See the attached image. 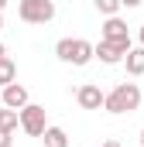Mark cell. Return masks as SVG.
Masks as SVG:
<instances>
[{"label":"cell","instance_id":"cell-4","mask_svg":"<svg viewBox=\"0 0 144 147\" xmlns=\"http://www.w3.org/2000/svg\"><path fill=\"white\" fill-rule=\"evenodd\" d=\"M100 38H103V41H113V45H120V48H127V51L134 48V45H130V31H127V21L117 17V14L107 17V21L100 24Z\"/></svg>","mask_w":144,"mask_h":147},{"label":"cell","instance_id":"cell-8","mask_svg":"<svg viewBox=\"0 0 144 147\" xmlns=\"http://www.w3.org/2000/svg\"><path fill=\"white\" fill-rule=\"evenodd\" d=\"M96 58H100L103 65H120V62L127 58V48H120V45H113V41H103V38H100V45H96Z\"/></svg>","mask_w":144,"mask_h":147},{"label":"cell","instance_id":"cell-13","mask_svg":"<svg viewBox=\"0 0 144 147\" xmlns=\"http://www.w3.org/2000/svg\"><path fill=\"white\" fill-rule=\"evenodd\" d=\"M93 3H96V10H100L103 17H113V14H117V10L124 7L120 0H93Z\"/></svg>","mask_w":144,"mask_h":147},{"label":"cell","instance_id":"cell-9","mask_svg":"<svg viewBox=\"0 0 144 147\" xmlns=\"http://www.w3.org/2000/svg\"><path fill=\"white\" fill-rule=\"evenodd\" d=\"M124 65H127V75H144V45H134L130 51H127V58H124Z\"/></svg>","mask_w":144,"mask_h":147},{"label":"cell","instance_id":"cell-15","mask_svg":"<svg viewBox=\"0 0 144 147\" xmlns=\"http://www.w3.org/2000/svg\"><path fill=\"white\" fill-rule=\"evenodd\" d=\"M120 3H124V7H127V10H134V7H141L144 0H120Z\"/></svg>","mask_w":144,"mask_h":147},{"label":"cell","instance_id":"cell-5","mask_svg":"<svg viewBox=\"0 0 144 147\" xmlns=\"http://www.w3.org/2000/svg\"><path fill=\"white\" fill-rule=\"evenodd\" d=\"M21 130H24L28 137H45V130H48L45 106H38V103H28V106L21 110Z\"/></svg>","mask_w":144,"mask_h":147},{"label":"cell","instance_id":"cell-7","mask_svg":"<svg viewBox=\"0 0 144 147\" xmlns=\"http://www.w3.org/2000/svg\"><path fill=\"white\" fill-rule=\"evenodd\" d=\"M31 103V96H28V86H21V82H10V86H3V106H10V110H24Z\"/></svg>","mask_w":144,"mask_h":147},{"label":"cell","instance_id":"cell-17","mask_svg":"<svg viewBox=\"0 0 144 147\" xmlns=\"http://www.w3.org/2000/svg\"><path fill=\"white\" fill-rule=\"evenodd\" d=\"M137 41H141V45H144V24H141V31H137Z\"/></svg>","mask_w":144,"mask_h":147},{"label":"cell","instance_id":"cell-3","mask_svg":"<svg viewBox=\"0 0 144 147\" xmlns=\"http://www.w3.org/2000/svg\"><path fill=\"white\" fill-rule=\"evenodd\" d=\"M17 17L24 24H48L55 17V0H17Z\"/></svg>","mask_w":144,"mask_h":147},{"label":"cell","instance_id":"cell-20","mask_svg":"<svg viewBox=\"0 0 144 147\" xmlns=\"http://www.w3.org/2000/svg\"><path fill=\"white\" fill-rule=\"evenodd\" d=\"M3 7H7V0H0V14H3Z\"/></svg>","mask_w":144,"mask_h":147},{"label":"cell","instance_id":"cell-12","mask_svg":"<svg viewBox=\"0 0 144 147\" xmlns=\"http://www.w3.org/2000/svg\"><path fill=\"white\" fill-rule=\"evenodd\" d=\"M10 82H17V65L10 58H0V86H10Z\"/></svg>","mask_w":144,"mask_h":147},{"label":"cell","instance_id":"cell-14","mask_svg":"<svg viewBox=\"0 0 144 147\" xmlns=\"http://www.w3.org/2000/svg\"><path fill=\"white\" fill-rule=\"evenodd\" d=\"M0 147H14V134H7V130H0Z\"/></svg>","mask_w":144,"mask_h":147},{"label":"cell","instance_id":"cell-21","mask_svg":"<svg viewBox=\"0 0 144 147\" xmlns=\"http://www.w3.org/2000/svg\"><path fill=\"white\" fill-rule=\"evenodd\" d=\"M0 31H3V14H0Z\"/></svg>","mask_w":144,"mask_h":147},{"label":"cell","instance_id":"cell-2","mask_svg":"<svg viewBox=\"0 0 144 147\" xmlns=\"http://www.w3.org/2000/svg\"><path fill=\"white\" fill-rule=\"evenodd\" d=\"M137 106H141V86H137V82H117L107 92V103H103V110L113 113V116L134 113Z\"/></svg>","mask_w":144,"mask_h":147},{"label":"cell","instance_id":"cell-22","mask_svg":"<svg viewBox=\"0 0 144 147\" xmlns=\"http://www.w3.org/2000/svg\"><path fill=\"white\" fill-rule=\"evenodd\" d=\"M141 144H144V130H141Z\"/></svg>","mask_w":144,"mask_h":147},{"label":"cell","instance_id":"cell-16","mask_svg":"<svg viewBox=\"0 0 144 147\" xmlns=\"http://www.w3.org/2000/svg\"><path fill=\"white\" fill-rule=\"evenodd\" d=\"M103 147H120V140H107V144H103Z\"/></svg>","mask_w":144,"mask_h":147},{"label":"cell","instance_id":"cell-10","mask_svg":"<svg viewBox=\"0 0 144 147\" xmlns=\"http://www.w3.org/2000/svg\"><path fill=\"white\" fill-rule=\"evenodd\" d=\"M21 127V110H10V106H0V130L14 134Z\"/></svg>","mask_w":144,"mask_h":147},{"label":"cell","instance_id":"cell-1","mask_svg":"<svg viewBox=\"0 0 144 147\" xmlns=\"http://www.w3.org/2000/svg\"><path fill=\"white\" fill-rule=\"evenodd\" d=\"M55 55H58V62L82 69V65H89V62L96 58V45H93V41H86V38H58Z\"/></svg>","mask_w":144,"mask_h":147},{"label":"cell","instance_id":"cell-6","mask_svg":"<svg viewBox=\"0 0 144 147\" xmlns=\"http://www.w3.org/2000/svg\"><path fill=\"white\" fill-rule=\"evenodd\" d=\"M75 103H79L82 110H103L107 92H103L96 82H86V86H79V89H75Z\"/></svg>","mask_w":144,"mask_h":147},{"label":"cell","instance_id":"cell-11","mask_svg":"<svg viewBox=\"0 0 144 147\" xmlns=\"http://www.w3.org/2000/svg\"><path fill=\"white\" fill-rule=\"evenodd\" d=\"M41 140H45V147H69V134L62 127H48Z\"/></svg>","mask_w":144,"mask_h":147},{"label":"cell","instance_id":"cell-18","mask_svg":"<svg viewBox=\"0 0 144 147\" xmlns=\"http://www.w3.org/2000/svg\"><path fill=\"white\" fill-rule=\"evenodd\" d=\"M0 58H7V48H3V41H0Z\"/></svg>","mask_w":144,"mask_h":147},{"label":"cell","instance_id":"cell-19","mask_svg":"<svg viewBox=\"0 0 144 147\" xmlns=\"http://www.w3.org/2000/svg\"><path fill=\"white\" fill-rule=\"evenodd\" d=\"M0 106H3V86H0Z\"/></svg>","mask_w":144,"mask_h":147}]
</instances>
